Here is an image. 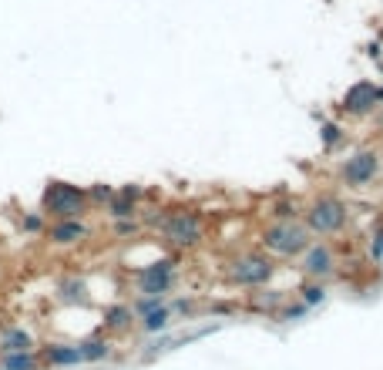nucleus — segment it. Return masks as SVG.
<instances>
[{"label": "nucleus", "instance_id": "nucleus-5", "mask_svg": "<svg viewBox=\"0 0 383 370\" xmlns=\"http://www.w3.org/2000/svg\"><path fill=\"white\" fill-rule=\"evenodd\" d=\"M226 276H229V283H235V286H252L256 290V286H266L269 279L276 276V266L263 253H242L229 263Z\"/></svg>", "mask_w": 383, "mask_h": 370}, {"label": "nucleus", "instance_id": "nucleus-25", "mask_svg": "<svg viewBox=\"0 0 383 370\" xmlns=\"http://www.w3.org/2000/svg\"><path fill=\"white\" fill-rule=\"evenodd\" d=\"M306 313H309V307L303 303V300H299L296 307H286V310H279V320H299V316H306Z\"/></svg>", "mask_w": 383, "mask_h": 370}, {"label": "nucleus", "instance_id": "nucleus-1", "mask_svg": "<svg viewBox=\"0 0 383 370\" xmlns=\"http://www.w3.org/2000/svg\"><path fill=\"white\" fill-rule=\"evenodd\" d=\"M88 206H91L88 189H77V185L61 182V178L47 182V189L40 195V213H44V219H51V222H61V219H84Z\"/></svg>", "mask_w": 383, "mask_h": 370}, {"label": "nucleus", "instance_id": "nucleus-26", "mask_svg": "<svg viewBox=\"0 0 383 370\" xmlns=\"http://www.w3.org/2000/svg\"><path fill=\"white\" fill-rule=\"evenodd\" d=\"M40 229H44V213L24 215V233H40Z\"/></svg>", "mask_w": 383, "mask_h": 370}, {"label": "nucleus", "instance_id": "nucleus-11", "mask_svg": "<svg viewBox=\"0 0 383 370\" xmlns=\"http://www.w3.org/2000/svg\"><path fill=\"white\" fill-rule=\"evenodd\" d=\"M34 350V337L24 330V327H7L0 333V357H10V353H24Z\"/></svg>", "mask_w": 383, "mask_h": 370}, {"label": "nucleus", "instance_id": "nucleus-9", "mask_svg": "<svg viewBox=\"0 0 383 370\" xmlns=\"http://www.w3.org/2000/svg\"><path fill=\"white\" fill-rule=\"evenodd\" d=\"M383 101V88L380 84H373V81H357L350 91H346V98H343V111L346 115H357V118H364V115H370L377 105Z\"/></svg>", "mask_w": 383, "mask_h": 370}, {"label": "nucleus", "instance_id": "nucleus-20", "mask_svg": "<svg viewBox=\"0 0 383 370\" xmlns=\"http://www.w3.org/2000/svg\"><path fill=\"white\" fill-rule=\"evenodd\" d=\"M158 307H165V296H138V300L132 303L134 316H145V313L158 310Z\"/></svg>", "mask_w": 383, "mask_h": 370}, {"label": "nucleus", "instance_id": "nucleus-4", "mask_svg": "<svg viewBox=\"0 0 383 370\" xmlns=\"http://www.w3.org/2000/svg\"><path fill=\"white\" fill-rule=\"evenodd\" d=\"M162 236H165V242H172L178 249H195L205 239L202 215L195 209H175V213H169L162 219Z\"/></svg>", "mask_w": 383, "mask_h": 370}, {"label": "nucleus", "instance_id": "nucleus-13", "mask_svg": "<svg viewBox=\"0 0 383 370\" xmlns=\"http://www.w3.org/2000/svg\"><path fill=\"white\" fill-rule=\"evenodd\" d=\"M77 350H81L84 364H97V360H108L111 357V340L108 337H88V340L77 344Z\"/></svg>", "mask_w": 383, "mask_h": 370}, {"label": "nucleus", "instance_id": "nucleus-6", "mask_svg": "<svg viewBox=\"0 0 383 370\" xmlns=\"http://www.w3.org/2000/svg\"><path fill=\"white\" fill-rule=\"evenodd\" d=\"M380 165L383 158L377 148H357L353 155L343 162V169H340V178H343L346 189H366L370 182H377L380 176Z\"/></svg>", "mask_w": 383, "mask_h": 370}, {"label": "nucleus", "instance_id": "nucleus-27", "mask_svg": "<svg viewBox=\"0 0 383 370\" xmlns=\"http://www.w3.org/2000/svg\"><path fill=\"white\" fill-rule=\"evenodd\" d=\"M118 192L128 195V199H134V202H138V199H141V185H121Z\"/></svg>", "mask_w": 383, "mask_h": 370}, {"label": "nucleus", "instance_id": "nucleus-15", "mask_svg": "<svg viewBox=\"0 0 383 370\" xmlns=\"http://www.w3.org/2000/svg\"><path fill=\"white\" fill-rule=\"evenodd\" d=\"M138 327L145 333H165L169 327H172V307L165 303V307H158V310L145 313L141 320H138Z\"/></svg>", "mask_w": 383, "mask_h": 370}, {"label": "nucleus", "instance_id": "nucleus-18", "mask_svg": "<svg viewBox=\"0 0 383 370\" xmlns=\"http://www.w3.org/2000/svg\"><path fill=\"white\" fill-rule=\"evenodd\" d=\"M108 213H111V219H134V213H138V202H134V199H128V195L115 192V199L108 202Z\"/></svg>", "mask_w": 383, "mask_h": 370}, {"label": "nucleus", "instance_id": "nucleus-14", "mask_svg": "<svg viewBox=\"0 0 383 370\" xmlns=\"http://www.w3.org/2000/svg\"><path fill=\"white\" fill-rule=\"evenodd\" d=\"M134 323V310L128 303H111V307H104V330H128Z\"/></svg>", "mask_w": 383, "mask_h": 370}, {"label": "nucleus", "instance_id": "nucleus-22", "mask_svg": "<svg viewBox=\"0 0 383 370\" xmlns=\"http://www.w3.org/2000/svg\"><path fill=\"white\" fill-rule=\"evenodd\" d=\"M343 141V128L336 125V121H326L323 125V145L329 148V145H340Z\"/></svg>", "mask_w": 383, "mask_h": 370}, {"label": "nucleus", "instance_id": "nucleus-17", "mask_svg": "<svg viewBox=\"0 0 383 370\" xmlns=\"http://www.w3.org/2000/svg\"><path fill=\"white\" fill-rule=\"evenodd\" d=\"M0 367L3 370H40V357L34 350L10 353V357H0Z\"/></svg>", "mask_w": 383, "mask_h": 370}, {"label": "nucleus", "instance_id": "nucleus-16", "mask_svg": "<svg viewBox=\"0 0 383 370\" xmlns=\"http://www.w3.org/2000/svg\"><path fill=\"white\" fill-rule=\"evenodd\" d=\"M58 300L61 303H88V286L81 279H61L58 283Z\"/></svg>", "mask_w": 383, "mask_h": 370}, {"label": "nucleus", "instance_id": "nucleus-24", "mask_svg": "<svg viewBox=\"0 0 383 370\" xmlns=\"http://www.w3.org/2000/svg\"><path fill=\"white\" fill-rule=\"evenodd\" d=\"M138 229H141L138 219H115V236L118 239H128V236H134Z\"/></svg>", "mask_w": 383, "mask_h": 370}, {"label": "nucleus", "instance_id": "nucleus-8", "mask_svg": "<svg viewBox=\"0 0 383 370\" xmlns=\"http://www.w3.org/2000/svg\"><path fill=\"white\" fill-rule=\"evenodd\" d=\"M299 270L306 279H329V276L336 273V253H333V246H326V242H313L306 253L299 256Z\"/></svg>", "mask_w": 383, "mask_h": 370}, {"label": "nucleus", "instance_id": "nucleus-23", "mask_svg": "<svg viewBox=\"0 0 383 370\" xmlns=\"http://www.w3.org/2000/svg\"><path fill=\"white\" fill-rule=\"evenodd\" d=\"M88 199H91V202H111V199H115V189L104 185V182H97V185L88 189Z\"/></svg>", "mask_w": 383, "mask_h": 370}, {"label": "nucleus", "instance_id": "nucleus-10", "mask_svg": "<svg viewBox=\"0 0 383 370\" xmlns=\"http://www.w3.org/2000/svg\"><path fill=\"white\" fill-rule=\"evenodd\" d=\"M47 239H51V246H77L88 239V226L81 219H61L47 226Z\"/></svg>", "mask_w": 383, "mask_h": 370}, {"label": "nucleus", "instance_id": "nucleus-2", "mask_svg": "<svg viewBox=\"0 0 383 370\" xmlns=\"http://www.w3.org/2000/svg\"><path fill=\"white\" fill-rule=\"evenodd\" d=\"M263 246L266 253L279 256V259H296L313 246V233L306 229V222H269L263 229Z\"/></svg>", "mask_w": 383, "mask_h": 370}, {"label": "nucleus", "instance_id": "nucleus-19", "mask_svg": "<svg viewBox=\"0 0 383 370\" xmlns=\"http://www.w3.org/2000/svg\"><path fill=\"white\" fill-rule=\"evenodd\" d=\"M303 303H306L309 310H313V307H320V303H323L326 300V286L323 283H320V279H309V283H303Z\"/></svg>", "mask_w": 383, "mask_h": 370}, {"label": "nucleus", "instance_id": "nucleus-21", "mask_svg": "<svg viewBox=\"0 0 383 370\" xmlns=\"http://www.w3.org/2000/svg\"><path fill=\"white\" fill-rule=\"evenodd\" d=\"M272 215H276V222H292L299 213H296V202L283 199V202H276V206H272Z\"/></svg>", "mask_w": 383, "mask_h": 370}, {"label": "nucleus", "instance_id": "nucleus-7", "mask_svg": "<svg viewBox=\"0 0 383 370\" xmlns=\"http://www.w3.org/2000/svg\"><path fill=\"white\" fill-rule=\"evenodd\" d=\"M134 276H138L141 296H169L175 286V259H155Z\"/></svg>", "mask_w": 383, "mask_h": 370}, {"label": "nucleus", "instance_id": "nucleus-12", "mask_svg": "<svg viewBox=\"0 0 383 370\" xmlns=\"http://www.w3.org/2000/svg\"><path fill=\"white\" fill-rule=\"evenodd\" d=\"M44 364L47 367H77V364H84L81 360V350L77 347H68V344H51V347H44Z\"/></svg>", "mask_w": 383, "mask_h": 370}, {"label": "nucleus", "instance_id": "nucleus-3", "mask_svg": "<svg viewBox=\"0 0 383 370\" xmlns=\"http://www.w3.org/2000/svg\"><path fill=\"white\" fill-rule=\"evenodd\" d=\"M303 219H306V229L313 236H340L350 222V213L336 195H316L306 206Z\"/></svg>", "mask_w": 383, "mask_h": 370}]
</instances>
